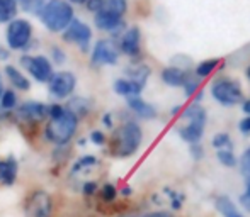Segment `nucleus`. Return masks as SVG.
<instances>
[{
    "mask_svg": "<svg viewBox=\"0 0 250 217\" xmlns=\"http://www.w3.org/2000/svg\"><path fill=\"white\" fill-rule=\"evenodd\" d=\"M24 217H58L60 204L56 197L43 187L29 188L21 202Z\"/></svg>",
    "mask_w": 250,
    "mask_h": 217,
    "instance_id": "nucleus-2",
    "label": "nucleus"
},
{
    "mask_svg": "<svg viewBox=\"0 0 250 217\" xmlns=\"http://www.w3.org/2000/svg\"><path fill=\"white\" fill-rule=\"evenodd\" d=\"M51 54H53V59H55L56 65H62V63H65V53H63L58 46L51 48Z\"/></svg>",
    "mask_w": 250,
    "mask_h": 217,
    "instance_id": "nucleus-33",
    "label": "nucleus"
},
{
    "mask_svg": "<svg viewBox=\"0 0 250 217\" xmlns=\"http://www.w3.org/2000/svg\"><path fill=\"white\" fill-rule=\"evenodd\" d=\"M63 39L66 43H73L80 48V50L85 53L89 50L90 39H92V31L87 24H83L82 20L73 19L72 22L68 24L65 31H63Z\"/></svg>",
    "mask_w": 250,
    "mask_h": 217,
    "instance_id": "nucleus-8",
    "label": "nucleus"
},
{
    "mask_svg": "<svg viewBox=\"0 0 250 217\" xmlns=\"http://www.w3.org/2000/svg\"><path fill=\"white\" fill-rule=\"evenodd\" d=\"M77 85V78L73 73L70 72H58L53 73V76L48 82V90L50 95L55 99H66L73 93Z\"/></svg>",
    "mask_w": 250,
    "mask_h": 217,
    "instance_id": "nucleus-7",
    "label": "nucleus"
},
{
    "mask_svg": "<svg viewBox=\"0 0 250 217\" xmlns=\"http://www.w3.org/2000/svg\"><path fill=\"white\" fill-rule=\"evenodd\" d=\"M126 9H128V2L126 0H104V5H102L101 10H107V12L123 17Z\"/></svg>",
    "mask_w": 250,
    "mask_h": 217,
    "instance_id": "nucleus-24",
    "label": "nucleus"
},
{
    "mask_svg": "<svg viewBox=\"0 0 250 217\" xmlns=\"http://www.w3.org/2000/svg\"><path fill=\"white\" fill-rule=\"evenodd\" d=\"M5 75L9 76V80L12 82V85L16 87L17 90H22V92H27V90L31 89V83L29 80L26 78V76L22 75V73L19 72L17 68H14V66H5Z\"/></svg>",
    "mask_w": 250,
    "mask_h": 217,
    "instance_id": "nucleus-21",
    "label": "nucleus"
},
{
    "mask_svg": "<svg viewBox=\"0 0 250 217\" xmlns=\"http://www.w3.org/2000/svg\"><path fill=\"white\" fill-rule=\"evenodd\" d=\"M48 3H50V0H21L22 9L29 14H36V16H41V12Z\"/></svg>",
    "mask_w": 250,
    "mask_h": 217,
    "instance_id": "nucleus-25",
    "label": "nucleus"
},
{
    "mask_svg": "<svg viewBox=\"0 0 250 217\" xmlns=\"http://www.w3.org/2000/svg\"><path fill=\"white\" fill-rule=\"evenodd\" d=\"M211 145L216 149H233V143H231L230 136L221 132V134H216L211 141Z\"/></svg>",
    "mask_w": 250,
    "mask_h": 217,
    "instance_id": "nucleus-29",
    "label": "nucleus"
},
{
    "mask_svg": "<svg viewBox=\"0 0 250 217\" xmlns=\"http://www.w3.org/2000/svg\"><path fill=\"white\" fill-rule=\"evenodd\" d=\"M204 126H206V114L198 115L194 119H189V124L186 127L179 129V134L184 141L191 143V145H196V143L201 141L204 132Z\"/></svg>",
    "mask_w": 250,
    "mask_h": 217,
    "instance_id": "nucleus-12",
    "label": "nucleus"
},
{
    "mask_svg": "<svg viewBox=\"0 0 250 217\" xmlns=\"http://www.w3.org/2000/svg\"><path fill=\"white\" fill-rule=\"evenodd\" d=\"M85 217H87V216H85Z\"/></svg>",
    "mask_w": 250,
    "mask_h": 217,
    "instance_id": "nucleus-50",
    "label": "nucleus"
},
{
    "mask_svg": "<svg viewBox=\"0 0 250 217\" xmlns=\"http://www.w3.org/2000/svg\"><path fill=\"white\" fill-rule=\"evenodd\" d=\"M96 26L102 31H109L114 36H118L123 29H125V22H123V17L111 14L107 10H99L96 14Z\"/></svg>",
    "mask_w": 250,
    "mask_h": 217,
    "instance_id": "nucleus-14",
    "label": "nucleus"
},
{
    "mask_svg": "<svg viewBox=\"0 0 250 217\" xmlns=\"http://www.w3.org/2000/svg\"><path fill=\"white\" fill-rule=\"evenodd\" d=\"M118 50H116L114 43L109 39H101L96 43L92 51V61L94 66H101V65H116L118 63Z\"/></svg>",
    "mask_w": 250,
    "mask_h": 217,
    "instance_id": "nucleus-11",
    "label": "nucleus"
},
{
    "mask_svg": "<svg viewBox=\"0 0 250 217\" xmlns=\"http://www.w3.org/2000/svg\"><path fill=\"white\" fill-rule=\"evenodd\" d=\"M220 65V59H206V61L199 63L198 66H196V75L199 76V78H204V76L211 75L213 73V70L216 68V66Z\"/></svg>",
    "mask_w": 250,
    "mask_h": 217,
    "instance_id": "nucleus-28",
    "label": "nucleus"
},
{
    "mask_svg": "<svg viewBox=\"0 0 250 217\" xmlns=\"http://www.w3.org/2000/svg\"><path fill=\"white\" fill-rule=\"evenodd\" d=\"M17 97L14 93V90H3L2 97H0V108L3 112H10L12 108H16Z\"/></svg>",
    "mask_w": 250,
    "mask_h": 217,
    "instance_id": "nucleus-27",
    "label": "nucleus"
},
{
    "mask_svg": "<svg viewBox=\"0 0 250 217\" xmlns=\"http://www.w3.org/2000/svg\"><path fill=\"white\" fill-rule=\"evenodd\" d=\"M140 41H142L140 29L138 27H129L121 37V51L128 56H138L140 54Z\"/></svg>",
    "mask_w": 250,
    "mask_h": 217,
    "instance_id": "nucleus-15",
    "label": "nucleus"
},
{
    "mask_svg": "<svg viewBox=\"0 0 250 217\" xmlns=\"http://www.w3.org/2000/svg\"><path fill=\"white\" fill-rule=\"evenodd\" d=\"M214 207H216V211L220 212L223 217H231L237 214V207H235V204L231 202L230 197H227V195H220V197H216V200H214Z\"/></svg>",
    "mask_w": 250,
    "mask_h": 217,
    "instance_id": "nucleus-22",
    "label": "nucleus"
},
{
    "mask_svg": "<svg viewBox=\"0 0 250 217\" xmlns=\"http://www.w3.org/2000/svg\"><path fill=\"white\" fill-rule=\"evenodd\" d=\"M17 14V2L16 0H0V22H9L14 20Z\"/></svg>",
    "mask_w": 250,
    "mask_h": 217,
    "instance_id": "nucleus-23",
    "label": "nucleus"
},
{
    "mask_svg": "<svg viewBox=\"0 0 250 217\" xmlns=\"http://www.w3.org/2000/svg\"><path fill=\"white\" fill-rule=\"evenodd\" d=\"M21 65L27 70V72L33 75L34 80L41 83H48L50 78L53 76V68H51V63L48 61L44 56H22L21 58Z\"/></svg>",
    "mask_w": 250,
    "mask_h": 217,
    "instance_id": "nucleus-9",
    "label": "nucleus"
},
{
    "mask_svg": "<svg viewBox=\"0 0 250 217\" xmlns=\"http://www.w3.org/2000/svg\"><path fill=\"white\" fill-rule=\"evenodd\" d=\"M3 93V87H2V78H0V97H2Z\"/></svg>",
    "mask_w": 250,
    "mask_h": 217,
    "instance_id": "nucleus-45",
    "label": "nucleus"
},
{
    "mask_svg": "<svg viewBox=\"0 0 250 217\" xmlns=\"http://www.w3.org/2000/svg\"><path fill=\"white\" fill-rule=\"evenodd\" d=\"M191 151H192V155H194V158H196V160L203 158V148H201V146H196V145H192Z\"/></svg>",
    "mask_w": 250,
    "mask_h": 217,
    "instance_id": "nucleus-39",
    "label": "nucleus"
},
{
    "mask_svg": "<svg viewBox=\"0 0 250 217\" xmlns=\"http://www.w3.org/2000/svg\"><path fill=\"white\" fill-rule=\"evenodd\" d=\"M126 75H128L129 80H133V82H138L145 85L146 78H148V75H150V70H148V66H136V68L126 70Z\"/></svg>",
    "mask_w": 250,
    "mask_h": 217,
    "instance_id": "nucleus-26",
    "label": "nucleus"
},
{
    "mask_svg": "<svg viewBox=\"0 0 250 217\" xmlns=\"http://www.w3.org/2000/svg\"><path fill=\"white\" fill-rule=\"evenodd\" d=\"M211 92L214 100H218L221 106H237L244 99L240 85L233 80H220L213 85Z\"/></svg>",
    "mask_w": 250,
    "mask_h": 217,
    "instance_id": "nucleus-6",
    "label": "nucleus"
},
{
    "mask_svg": "<svg viewBox=\"0 0 250 217\" xmlns=\"http://www.w3.org/2000/svg\"><path fill=\"white\" fill-rule=\"evenodd\" d=\"M216 156L220 160V163L225 164V166H235L237 164L233 149H216Z\"/></svg>",
    "mask_w": 250,
    "mask_h": 217,
    "instance_id": "nucleus-30",
    "label": "nucleus"
},
{
    "mask_svg": "<svg viewBox=\"0 0 250 217\" xmlns=\"http://www.w3.org/2000/svg\"><path fill=\"white\" fill-rule=\"evenodd\" d=\"M48 108L50 106L41 102H24L16 108V122H36L43 124L48 119Z\"/></svg>",
    "mask_w": 250,
    "mask_h": 217,
    "instance_id": "nucleus-10",
    "label": "nucleus"
},
{
    "mask_svg": "<svg viewBox=\"0 0 250 217\" xmlns=\"http://www.w3.org/2000/svg\"><path fill=\"white\" fill-rule=\"evenodd\" d=\"M33 37V26L24 19L10 20L7 27V44L10 50H24Z\"/></svg>",
    "mask_w": 250,
    "mask_h": 217,
    "instance_id": "nucleus-5",
    "label": "nucleus"
},
{
    "mask_svg": "<svg viewBox=\"0 0 250 217\" xmlns=\"http://www.w3.org/2000/svg\"><path fill=\"white\" fill-rule=\"evenodd\" d=\"M231 217H244V216H240V212H237L235 216H231Z\"/></svg>",
    "mask_w": 250,
    "mask_h": 217,
    "instance_id": "nucleus-48",
    "label": "nucleus"
},
{
    "mask_svg": "<svg viewBox=\"0 0 250 217\" xmlns=\"http://www.w3.org/2000/svg\"><path fill=\"white\" fill-rule=\"evenodd\" d=\"M7 58H9V51L0 48V59H7Z\"/></svg>",
    "mask_w": 250,
    "mask_h": 217,
    "instance_id": "nucleus-41",
    "label": "nucleus"
},
{
    "mask_svg": "<svg viewBox=\"0 0 250 217\" xmlns=\"http://www.w3.org/2000/svg\"><path fill=\"white\" fill-rule=\"evenodd\" d=\"M238 200H240V205H242V207H244L247 212H250V192H249V190H245L244 194L240 195V199H238Z\"/></svg>",
    "mask_w": 250,
    "mask_h": 217,
    "instance_id": "nucleus-36",
    "label": "nucleus"
},
{
    "mask_svg": "<svg viewBox=\"0 0 250 217\" xmlns=\"http://www.w3.org/2000/svg\"><path fill=\"white\" fill-rule=\"evenodd\" d=\"M186 78H188V73L184 70L177 68V66H168L162 72V80L167 83L168 87H181L184 85Z\"/></svg>",
    "mask_w": 250,
    "mask_h": 217,
    "instance_id": "nucleus-20",
    "label": "nucleus"
},
{
    "mask_svg": "<svg viewBox=\"0 0 250 217\" xmlns=\"http://www.w3.org/2000/svg\"><path fill=\"white\" fill-rule=\"evenodd\" d=\"M244 112L250 115V100H245L244 102Z\"/></svg>",
    "mask_w": 250,
    "mask_h": 217,
    "instance_id": "nucleus-42",
    "label": "nucleus"
},
{
    "mask_svg": "<svg viewBox=\"0 0 250 217\" xmlns=\"http://www.w3.org/2000/svg\"><path fill=\"white\" fill-rule=\"evenodd\" d=\"M247 76H249V80H250V66L247 68Z\"/></svg>",
    "mask_w": 250,
    "mask_h": 217,
    "instance_id": "nucleus-49",
    "label": "nucleus"
},
{
    "mask_svg": "<svg viewBox=\"0 0 250 217\" xmlns=\"http://www.w3.org/2000/svg\"><path fill=\"white\" fill-rule=\"evenodd\" d=\"M143 131L135 121H126L114 131L109 141V153L116 158H128L140 148Z\"/></svg>",
    "mask_w": 250,
    "mask_h": 217,
    "instance_id": "nucleus-1",
    "label": "nucleus"
},
{
    "mask_svg": "<svg viewBox=\"0 0 250 217\" xmlns=\"http://www.w3.org/2000/svg\"><path fill=\"white\" fill-rule=\"evenodd\" d=\"M121 194H123V195H129V194H131V188H129V187H125V188H123Z\"/></svg>",
    "mask_w": 250,
    "mask_h": 217,
    "instance_id": "nucleus-43",
    "label": "nucleus"
},
{
    "mask_svg": "<svg viewBox=\"0 0 250 217\" xmlns=\"http://www.w3.org/2000/svg\"><path fill=\"white\" fill-rule=\"evenodd\" d=\"M73 20V9L65 0H50L41 12V22L51 33H62Z\"/></svg>",
    "mask_w": 250,
    "mask_h": 217,
    "instance_id": "nucleus-4",
    "label": "nucleus"
},
{
    "mask_svg": "<svg viewBox=\"0 0 250 217\" xmlns=\"http://www.w3.org/2000/svg\"><path fill=\"white\" fill-rule=\"evenodd\" d=\"M118 217H136V216H128V214H121V216H118Z\"/></svg>",
    "mask_w": 250,
    "mask_h": 217,
    "instance_id": "nucleus-47",
    "label": "nucleus"
},
{
    "mask_svg": "<svg viewBox=\"0 0 250 217\" xmlns=\"http://www.w3.org/2000/svg\"><path fill=\"white\" fill-rule=\"evenodd\" d=\"M102 122H104V126L111 127V126H112V117H111V114H105V115H104V119H102Z\"/></svg>",
    "mask_w": 250,
    "mask_h": 217,
    "instance_id": "nucleus-40",
    "label": "nucleus"
},
{
    "mask_svg": "<svg viewBox=\"0 0 250 217\" xmlns=\"http://www.w3.org/2000/svg\"><path fill=\"white\" fill-rule=\"evenodd\" d=\"M96 166H99V160H97L96 156H82V158H79L72 164V168H70V177L77 178Z\"/></svg>",
    "mask_w": 250,
    "mask_h": 217,
    "instance_id": "nucleus-19",
    "label": "nucleus"
},
{
    "mask_svg": "<svg viewBox=\"0 0 250 217\" xmlns=\"http://www.w3.org/2000/svg\"><path fill=\"white\" fill-rule=\"evenodd\" d=\"M70 2H75V3H85V0H70Z\"/></svg>",
    "mask_w": 250,
    "mask_h": 217,
    "instance_id": "nucleus-46",
    "label": "nucleus"
},
{
    "mask_svg": "<svg viewBox=\"0 0 250 217\" xmlns=\"http://www.w3.org/2000/svg\"><path fill=\"white\" fill-rule=\"evenodd\" d=\"M240 170H242V173H244L245 177H250V148L244 153V155H242Z\"/></svg>",
    "mask_w": 250,
    "mask_h": 217,
    "instance_id": "nucleus-31",
    "label": "nucleus"
},
{
    "mask_svg": "<svg viewBox=\"0 0 250 217\" xmlns=\"http://www.w3.org/2000/svg\"><path fill=\"white\" fill-rule=\"evenodd\" d=\"M17 173H19V163L16 156H5L0 158V185L2 187H12L17 181Z\"/></svg>",
    "mask_w": 250,
    "mask_h": 217,
    "instance_id": "nucleus-13",
    "label": "nucleus"
},
{
    "mask_svg": "<svg viewBox=\"0 0 250 217\" xmlns=\"http://www.w3.org/2000/svg\"><path fill=\"white\" fill-rule=\"evenodd\" d=\"M238 129H240L242 132H245V134H249L250 132V115L245 119H242L240 124H238Z\"/></svg>",
    "mask_w": 250,
    "mask_h": 217,
    "instance_id": "nucleus-37",
    "label": "nucleus"
},
{
    "mask_svg": "<svg viewBox=\"0 0 250 217\" xmlns=\"http://www.w3.org/2000/svg\"><path fill=\"white\" fill-rule=\"evenodd\" d=\"M65 108L70 110L77 119H79V117H85V115L92 110V104H90V100L85 99V97H72Z\"/></svg>",
    "mask_w": 250,
    "mask_h": 217,
    "instance_id": "nucleus-18",
    "label": "nucleus"
},
{
    "mask_svg": "<svg viewBox=\"0 0 250 217\" xmlns=\"http://www.w3.org/2000/svg\"><path fill=\"white\" fill-rule=\"evenodd\" d=\"M199 87V82L194 78H186L184 82V90H186V95H192L196 92V89Z\"/></svg>",
    "mask_w": 250,
    "mask_h": 217,
    "instance_id": "nucleus-32",
    "label": "nucleus"
},
{
    "mask_svg": "<svg viewBox=\"0 0 250 217\" xmlns=\"http://www.w3.org/2000/svg\"><path fill=\"white\" fill-rule=\"evenodd\" d=\"M142 217H174L170 212H165V211H157V212H148V214L142 216Z\"/></svg>",
    "mask_w": 250,
    "mask_h": 217,
    "instance_id": "nucleus-38",
    "label": "nucleus"
},
{
    "mask_svg": "<svg viewBox=\"0 0 250 217\" xmlns=\"http://www.w3.org/2000/svg\"><path fill=\"white\" fill-rule=\"evenodd\" d=\"M179 110H181V107H174V108H172V112H170V114H177Z\"/></svg>",
    "mask_w": 250,
    "mask_h": 217,
    "instance_id": "nucleus-44",
    "label": "nucleus"
},
{
    "mask_svg": "<svg viewBox=\"0 0 250 217\" xmlns=\"http://www.w3.org/2000/svg\"><path fill=\"white\" fill-rule=\"evenodd\" d=\"M90 141L97 146H102V145H105V136L102 134L101 131H92L90 132Z\"/></svg>",
    "mask_w": 250,
    "mask_h": 217,
    "instance_id": "nucleus-34",
    "label": "nucleus"
},
{
    "mask_svg": "<svg viewBox=\"0 0 250 217\" xmlns=\"http://www.w3.org/2000/svg\"><path fill=\"white\" fill-rule=\"evenodd\" d=\"M77 129H79V119L65 108L62 115L50 119L44 124L41 136L44 138V141L55 146H66L77 134Z\"/></svg>",
    "mask_w": 250,
    "mask_h": 217,
    "instance_id": "nucleus-3",
    "label": "nucleus"
},
{
    "mask_svg": "<svg viewBox=\"0 0 250 217\" xmlns=\"http://www.w3.org/2000/svg\"><path fill=\"white\" fill-rule=\"evenodd\" d=\"M128 107L142 119H155L157 117V108H155L153 106H150L148 102H145V100H142L140 97H131V99H128Z\"/></svg>",
    "mask_w": 250,
    "mask_h": 217,
    "instance_id": "nucleus-17",
    "label": "nucleus"
},
{
    "mask_svg": "<svg viewBox=\"0 0 250 217\" xmlns=\"http://www.w3.org/2000/svg\"><path fill=\"white\" fill-rule=\"evenodd\" d=\"M143 83H138V82H133V80H126V78H119L114 82V92L118 95H123L126 99H131V97H140L143 90Z\"/></svg>",
    "mask_w": 250,
    "mask_h": 217,
    "instance_id": "nucleus-16",
    "label": "nucleus"
},
{
    "mask_svg": "<svg viewBox=\"0 0 250 217\" xmlns=\"http://www.w3.org/2000/svg\"><path fill=\"white\" fill-rule=\"evenodd\" d=\"M85 5L89 10L97 14L102 9V5H104V0H85Z\"/></svg>",
    "mask_w": 250,
    "mask_h": 217,
    "instance_id": "nucleus-35",
    "label": "nucleus"
}]
</instances>
